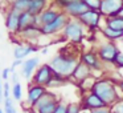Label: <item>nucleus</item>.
Segmentation results:
<instances>
[{"label": "nucleus", "mask_w": 123, "mask_h": 113, "mask_svg": "<svg viewBox=\"0 0 123 113\" xmlns=\"http://www.w3.org/2000/svg\"><path fill=\"white\" fill-rule=\"evenodd\" d=\"M105 25L109 28L117 31H123V17L122 16H109V17H103Z\"/></svg>", "instance_id": "nucleus-22"}, {"label": "nucleus", "mask_w": 123, "mask_h": 113, "mask_svg": "<svg viewBox=\"0 0 123 113\" xmlns=\"http://www.w3.org/2000/svg\"><path fill=\"white\" fill-rule=\"evenodd\" d=\"M80 61H82L83 64L87 65V67L93 71V75H94V72H101L105 68V64L102 63V60L99 59L95 48L89 49V51H86V52H82V53L80 55Z\"/></svg>", "instance_id": "nucleus-8"}, {"label": "nucleus", "mask_w": 123, "mask_h": 113, "mask_svg": "<svg viewBox=\"0 0 123 113\" xmlns=\"http://www.w3.org/2000/svg\"><path fill=\"white\" fill-rule=\"evenodd\" d=\"M81 108L82 109H87V110H95V109H101V108H105L106 104L94 93L93 91L90 92H86L83 93L82 99H81V102H80Z\"/></svg>", "instance_id": "nucleus-11"}, {"label": "nucleus", "mask_w": 123, "mask_h": 113, "mask_svg": "<svg viewBox=\"0 0 123 113\" xmlns=\"http://www.w3.org/2000/svg\"><path fill=\"white\" fill-rule=\"evenodd\" d=\"M86 29L87 28L77 19V17H69L68 23L65 24L64 29H62L61 35L64 40H68L70 44H78L82 43V40L86 36Z\"/></svg>", "instance_id": "nucleus-3"}, {"label": "nucleus", "mask_w": 123, "mask_h": 113, "mask_svg": "<svg viewBox=\"0 0 123 113\" xmlns=\"http://www.w3.org/2000/svg\"><path fill=\"white\" fill-rule=\"evenodd\" d=\"M11 68H3L1 69V75H0V77H1V80L3 81H8L9 76H11Z\"/></svg>", "instance_id": "nucleus-34"}, {"label": "nucleus", "mask_w": 123, "mask_h": 113, "mask_svg": "<svg viewBox=\"0 0 123 113\" xmlns=\"http://www.w3.org/2000/svg\"><path fill=\"white\" fill-rule=\"evenodd\" d=\"M48 91V88L44 85H37V84L29 83L28 85V91H27V100H25V104L28 105V110L32 108V105L43 96L45 92Z\"/></svg>", "instance_id": "nucleus-14"}, {"label": "nucleus", "mask_w": 123, "mask_h": 113, "mask_svg": "<svg viewBox=\"0 0 123 113\" xmlns=\"http://www.w3.org/2000/svg\"><path fill=\"white\" fill-rule=\"evenodd\" d=\"M122 7H123V0H102L99 12L102 14L103 17L118 16Z\"/></svg>", "instance_id": "nucleus-12"}, {"label": "nucleus", "mask_w": 123, "mask_h": 113, "mask_svg": "<svg viewBox=\"0 0 123 113\" xmlns=\"http://www.w3.org/2000/svg\"><path fill=\"white\" fill-rule=\"evenodd\" d=\"M0 113H4V110H3V109H1V108H0Z\"/></svg>", "instance_id": "nucleus-43"}, {"label": "nucleus", "mask_w": 123, "mask_h": 113, "mask_svg": "<svg viewBox=\"0 0 123 113\" xmlns=\"http://www.w3.org/2000/svg\"><path fill=\"white\" fill-rule=\"evenodd\" d=\"M23 61H24V60H19V59H15L13 60V63H12L11 64V72H15V69H16V67H21L23 65Z\"/></svg>", "instance_id": "nucleus-35"}, {"label": "nucleus", "mask_w": 123, "mask_h": 113, "mask_svg": "<svg viewBox=\"0 0 123 113\" xmlns=\"http://www.w3.org/2000/svg\"><path fill=\"white\" fill-rule=\"evenodd\" d=\"M68 112V104H65V102L60 101V104L57 105L56 110H54L53 113H66Z\"/></svg>", "instance_id": "nucleus-33"}, {"label": "nucleus", "mask_w": 123, "mask_h": 113, "mask_svg": "<svg viewBox=\"0 0 123 113\" xmlns=\"http://www.w3.org/2000/svg\"><path fill=\"white\" fill-rule=\"evenodd\" d=\"M53 68L50 67L49 63H45V64H40L38 68L35 71L32 78H31V83L37 84V85H44L48 88V85L50 84L52 78H53Z\"/></svg>", "instance_id": "nucleus-6"}, {"label": "nucleus", "mask_w": 123, "mask_h": 113, "mask_svg": "<svg viewBox=\"0 0 123 113\" xmlns=\"http://www.w3.org/2000/svg\"><path fill=\"white\" fill-rule=\"evenodd\" d=\"M20 15L21 12L16 11V9L9 7L8 11L6 12V19H4V24L6 28L11 35H17L20 31Z\"/></svg>", "instance_id": "nucleus-10"}, {"label": "nucleus", "mask_w": 123, "mask_h": 113, "mask_svg": "<svg viewBox=\"0 0 123 113\" xmlns=\"http://www.w3.org/2000/svg\"><path fill=\"white\" fill-rule=\"evenodd\" d=\"M114 67L117 69H123V52H119L115 57V61H114Z\"/></svg>", "instance_id": "nucleus-30"}, {"label": "nucleus", "mask_w": 123, "mask_h": 113, "mask_svg": "<svg viewBox=\"0 0 123 113\" xmlns=\"http://www.w3.org/2000/svg\"><path fill=\"white\" fill-rule=\"evenodd\" d=\"M91 113H111V109H110V106H105V108H101V109L91 110Z\"/></svg>", "instance_id": "nucleus-36"}, {"label": "nucleus", "mask_w": 123, "mask_h": 113, "mask_svg": "<svg viewBox=\"0 0 123 113\" xmlns=\"http://www.w3.org/2000/svg\"><path fill=\"white\" fill-rule=\"evenodd\" d=\"M68 20H69V16H68L64 11H61L60 15L52 23L45 24V25L41 27L43 35L44 36H53V35H57V33H61L62 29H64V27H65V24L68 23Z\"/></svg>", "instance_id": "nucleus-9"}, {"label": "nucleus", "mask_w": 123, "mask_h": 113, "mask_svg": "<svg viewBox=\"0 0 123 113\" xmlns=\"http://www.w3.org/2000/svg\"><path fill=\"white\" fill-rule=\"evenodd\" d=\"M0 91H3V81H1V77H0Z\"/></svg>", "instance_id": "nucleus-41"}, {"label": "nucleus", "mask_w": 123, "mask_h": 113, "mask_svg": "<svg viewBox=\"0 0 123 113\" xmlns=\"http://www.w3.org/2000/svg\"><path fill=\"white\" fill-rule=\"evenodd\" d=\"M99 32H101L102 36L109 41H115V43H117L118 40H122L123 39V31L112 29V28H109V27H106V25L99 28Z\"/></svg>", "instance_id": "nucleus-20"}, {"label": "nucleus", "mask_w": 123, "mask_h": 113, "mask_svg": "<svg viewBox=\"0 0 123 113\" xmlns=\"http://www.w3.org/2000/svg\"><path fill=\"white\" fill-rule=\"evenodd\" d=\"M77 19L80 20L90 32H95L99 28V25H101V21H102V19H103V16H102V14L99 11L87 9V11H85L83 14H81Z\"/></svg>", "instance_id": "nucleus-7"}, {"label": "nucleus", "mask_w": 123, "mask_h": 113, "mask_svg": "<svg viewBox=\"0 0 123 113\" xmlns=\"http://www.w3.org/2000/svg\"><path fill=\"white\" fill-rule=\"evenodd\" d=\"M38 51V47L36 44H17L13 49V57L19 60H24L31 53H35Z\"/></svg>", "instance_id": "nucleus-19"}, {"label": "nucleus", "mask_w": 123, "mask_h": 113, "mask_svg": "<svg viewBox=\"0 0 123 113\" xmlns=\"http://www.w3.org/2000/svg\"><path fill=\"white\" fill-rule=\"evenodd\" d=\"M80 113H91L90 110H87V109H82V108H81V112Z\"/></svg>", "instance_id": "nucleus-39"}, {"label": "nucleus", "mask_w": 123, "mask_h": 113, "mask_svg": "<svg viewBox=\"0 0 123 113\" xmlns=\"http://www.w3.org/2000/svg\"><path fill=\"white\" fill-rule=\"evenodd\" d=\"M31 1H32V0H11V4H9V7L23 14V12L29 11Z\"/></svg>", "instance_id": "nucleus-24"}, {"label": "nucleus", "mask_w": 123, "mask_h": 113, "mask_svg": "<svg viewBox=\"0 0 123 113\" xmlns=\"http://www.w3.org/2000/svg\"><path fill=\"white\" fill-rule=\"evenodd\" d=\"M11 84L8 83V81H6V83L3 84V94H4V99H7V97H11Z\"/></svg>", "instance_id": "nucleus-32"}, {"label": "nucleus", "mask_w": 123, "mask_h": 113, "mask_svg": "<svg viewBox=\"0 0 123 113\" xmlns=\"http://www.w3.org/2000/svg\"><path fill=\"white\" fill-rule=\"evenodd\" d=\"M83 3L87 6L89 9H95V11H99L102 4V0H83Z\"/></svg>", "instance_id": "nucleus-27"}, {"label": "nucleus", "mask_w": 123, "mask_h": 113, "mask_svg": "<svg viewBox=\"0 0 123 113\" xmlns=\"http://www.w3.org/2000/svg\"><path fill=\"white\" fill-rule=\"evenodd\" d=\"M80 52H74L68 48H61V51L49 61V64L54 72L61 73L65 77L70 78L73 71L80 63Z\"/></svg>", "instance_id": "nucleus-1"}, {"label": "nucleus", "mask_w": 123, "mask_h": 113, "mask_svg": "<svg viewBox=\"0 0 123 113\" xmlns=\"http://www.w3.org/2000/svg\"><path fill=\"white\" fill-rule=\"evenodd\" d=\"M119 16H122V17H123V7H122V9L119 11Z\"/></svg>", "instance_id": "nucleus-42"}, {"label": "nucleus", "mask_w": 123, "mask_h": 113, "mask_svg": "<svg viewBox=\"0 0 123 113\" xmlns=\"http://www.w3.org/2000/svg\"><path fill=\"white\" fill-rule=\"evenodd\" d=\"M38 65H40L38 57H32V59H28V60H24V61H23L20 75L27 80V83H28V80L32 78L33 73H35V71L38 68Z\"/></svg>", "instance_id": "nucleus-17"}, {"label": "nucleus", "mask_w": 123, "mask_h": 113, "mask_svg": "<svg viewBox=\"0 0 123 113\" xmlns=\"http://www.w3.org/2000/svg\"><path fill=\"white\" fill-rule=\"evenodd\" d=\"M11 96L15 101H21L23 99V86L20 83H16V84H12V88H11Z\"/></svg>", "instance_id": "nucleus-25"}, {"label": "nucleus", "mask_w": 123, "mask_h": 113, "mask_svg": "<svg viewBox=\"0 0 123 113\" xmlns=\"http://www.w3.org/2000/svg\"><path fill=\"white\" fill-rule=\"evenodd\" d=\"M60 12H61V9H58L57 7H54L53 4H52L50 7L45 8V9H44V11L37 16V25L43 27V25H45V24L52 23V21H53V20L60 15Z\"/></svg>", "instance_id": "nucleus-16"}, {"label": "nucleus", "mask_w": 123, "mask_h": 113, "mask_svg": "<svg viewBox=\"0 0 123 113\" xmlns=\"http://www.w3.org/2000/svg\"><path fill=\"white\" fill-rule=\"evenodd\" d=\"M80 112H81L80 102H70V104H68V112L66 113H80Z\"/></svg>", "instance_id": "nucleus-29"}, {"label": "nucleus", "mask_w": 123, "mask_h": 113, "mask_svg": "<svg viewBox=\"0 0 123 113\" xmlns=\"http://www.w3.org/2000/svg\"><path fill=\"white\" fill-rule=\"evenodd\" d=\"M11 78H12V84L20 83V81H19V75H17L16 72H12V73H11Z\"/></svg>", "instance_id": "nucleus-37"}, {"label": "nucleus", "mask_w": 123, "mask_h": 113, "mask_svg": "<svg viewBox=\"0 0 123 113\" xmlns=\"http://www.w3.org/2000/svg\"><path fill=\"white\" fill-rule=\"evenodd\" d=\"M111 113H123V99L118 100L112 106H110Z\"/></svg>", "instance_id": "nucleus-28"}, {"label": "nucleus", "mask_w": 123, "mask_h": 113, "mask_svg": "<svg viewBox=\"0 0 123 113\" xmlns=\"http://www.w3.org/2000/svg\"><path fill=\"white\" fill-rule=\"evenodd\" d=\"M70 1H72V0H53V6L57 7L58 9H61V11H64V8L70 3Z\"/></svg>", "instance_id": "nucleus-31"}, {"label": "nucleus", "mask_w": 123, "mask_h": 113, "mask_svg": "<svg viewBox=\"0 0 123 113\" xmlns=\"http://www.w3.org/2000/svg\"><path fill=\"white\" fill-rule=\"evenodd\" d=\"M91 91L106 104V106H112L118 100L123 99L118 89L117 81L109 77H99L95 80Z\"/></svg>", "instance_id": "nucleus-2"}, {"label": "nucleus", "mask_w": 123, "mask_h": 113, "mask_svg": "<svg viewBox=\"0 0 123 113\" xmlns=\"http://www.w3.org/2000/svg\"><path fill=\"white\" fill-rule=\"evenodd\" d=\"M41 53H43V55H46V53H48V48H43V51H41Z\"/></svg>", "instance_id": "nucleus-40"}, {"label": "nucleus", "mask_w": 123, "mask_h": 113, "mask_svg": "<svg viewBox=\"0 0 123 113\" xmlns=\"http://www.w3.org/2000/svg\"><path fill=\"white\" fill-rule=\"evenodd\" d=\"M17 37H21V40H24L28 44H36V41H38V39L43 35V29H41L40 25H31V27L21 29L17 35Z\"/></svg>", "instance_id": "nucleus-13"}, {"label": "nucleus", "mask_w": 123, "mask_h": 113, "mask_svg": "<svg viewBox=\"0 0 123 113\" xmlns=\"http://www.w3.org/2000/svg\"><path fill=\"white\" fill-rule=\"evenodd\" d=\"M95 51L103 64H111V65H114L115 57L120 52L117 43L115 41H109V40L98 43V45L95 47Z\"/></svg>", "instance_id": "nucleus-5"}, {"label": "nucleus", "mask_w": 123, "mask_h": 113, "mask_svg": "<svg viewBox=\"0 0 123 113\" xmlns=\"http://www.w3.org/2000/svg\"><path fill=\"white\" fill-rule=\"evenodd\" d=\"M61 100L58 99V94L54 92L48 91L32 105V108L29 109L31 113H53L56 110L57 105L60 104Z\"/></svg>", "instance_id": "nucleus-4"}, {"label": "nucleus", "mask_w": 123, "mask_h": 113, "mask_svg": "<svg viewBox=\"0 0 123 113\" xmlns=\"http://www.w3.org/2000/svg\"><path fill=\"white\" fill-rule=\"evenodd\" d=\"M93 75V71L87 67L86 64H83L82 61H80L75 67V69L73 71L72 76H70V80H73L75 84H81L82 81H85L86 78L91 77Z\"/></svg>", "instance_id": "nucleus-15"}, {"label": "nucleus", "mask_w": 123, "mask_h": 113, "mask_svg": "<svg viewBox=\"0 0 123 113\" xmlns=\"http://www.w3.org/2000/svg\"><path fill=\"white\" fill-rule=\"evenodd\" d=\"M31 25H37V16L32 15L29 11L23 12V14L20 15V31L25 29V28L31 27Z\"/></svg>", "instance_id": "nucleus-21"}, {"label": "nucleus", "mask_w": 123, "mask_h": 113, "mask_svg": "<svg viewBox=\"0 0 123 113\" xmlns=\"http://www.w3.org/2000/svg\"><path fill=\"white\" fill-rule=\"evenodd\" d=\"M117 85H118V89H119L120 94H122V97H123V78H120V80L117 81Z\"/></svg>", "instance_id": "nucleus-38"}, {"label": "nucleus", "mask_w": 123, "mask_h": 113, "mask_svg": "<svg viewBox=\"0 0 123 113\" xmlns=\"http://www.w3.org/2000/svg\"><path fill=\"white\" fill-rule=\"evenodd\" d=\"M48 1L49 0H32L29 7V12L35 16H38L45 8H48Z\"/></svg>", "instance_id": "nucleus-23"}, {"label": "nucleus", "mask_w": 123, "mask_h": 113, "mask_svg": "<svg viewBox=\"0 0 123 113\" xmlns=\"http://www.w3.org/2000/svg\"><path fill=\"white\" fill-rule=\"evenodd\" d=\"M87 6L83 3V0H72L69 4L64 8V12L69 17H78L81 14L87 11Z\"/></svg>", "instance_id": "nucleus-18"}, {"label": "nucleus", "mask_w": 123, "mask_h": 113, "mask_svg": "<svg viewBox=\"0 0 123 113\" xmlns=\"http://www.w3.org/2000/svg\"><path fill=\"white\" fill-rule=\"evenodd\" d=\"M15 100L12 99V97H7V99H4L3 101V110L4 113H17L16 110V106H15Z\"/></svg>", "instance_id": "nucleus-26"}]
</instances>
